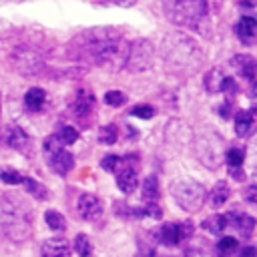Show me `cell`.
Here are the masks:
<instances>
[{
    "label": "cell",
    "instance_id": "obj_1",
    "mask_svg": "<svg viewBox=\"0 0 257 257\" xmlns=\"http://www.w3.org/2000/svg\"><path fill=\"white\" fill-rule=\"evenodd\" d=\"M128 48L131 42L124 40L116 30L100 26L76 34L68 42L66 50L72 60L96 64L108 70H120L124 68Z\"/></svg>",
    "mask_w": 257,
    "mask_h": 257
},
{
    "label": "cell",
    "instance_id": "obj_2",
    "mask_svg": "<svg viewBox=\"0 0 257 257\" xmlns=\"http://www.w3.org/2000/svg\"><path fill=\"white\" fill-rule=\"evenodd\" d=\"M161 54L165 58V64L171 72L177 74H191L195 72L203 62L201 46L187 34H167L161 44Z\"/></svg>",
    "mask_w": 257,
    "mask_h": 257
},
{
    "label": "cell",
    "instance_id": "obj_3",
    "mask_svg": "<svg viewBox=\"0 0 257 257\" xmlns=\"http://www.w3.org/2000/svg\"><path fill=\"white\" fill-rule=\"evenodd\" d=\"M0 229L12 243H24L32 237V213L22 201L6 195L0 199Z\"/></svg>",
    "mask_w": 257,
    "mask_h": 257
},
{
    "label": "cell",
    "instance_id": "obj_4",
    "mask_svg": "<svg viewBox=\"0 0 257 257\" xmlns=\"http://www.w3.org/2000/svg\"><path fill=\"white\" fill-rule=\"evenodd\" d=\"M163 10L169 22L203 32L209 6L207 0H163Z\"/></svg>",
    "mask_w": 257,
    "mask_h": 257
},
{
    "label": "cell",
    "instance_id": "obj_5",
    "mask_svg": "<svg viewBox=\"0 0 257 257\" xmlns=\"http://www.w3.org/2000/svg\"><path fill=\"white\" fill-rule=\"evenodd\" d=\"M171 195L177 201V205L189 213H197L205 201H207V191L201 183L193 179H183L171 185Z\"/></svg>",
    "mask_w": 257,
    "mask_h": 257
},
{
    "label": "cell",
    "instance_id": "obj_6",
    "mask_svg": "<svg viewBox=\"0 0 257 257\" xmlns=\"http://www.w3.org/2000/svg\"><path fill=\"white\" fill-rule=\"evenodd\" d=\"M8 60L12 64V68L22 74V76H36L42 72L44 68V58L42 54L34 48V46H28V44H20V46H14L12 52L8 54Z\"/></svg>",
    "mask_w": 257,
    "mask_h": 257
},
{
    "label": "cell",
    "instance_id": "obj_7",
    "mask_svg": "<svg viewBox=\"0 0 257 257\" xmlns=\"http://www.w3.org/2000/svg\"><path fill=\"white\" fill-rule=\"evenodd\" d=\"M153 60H155V46H153V42L147 40V38H137V40L131 42L124 68L128 72H143V70L151 68Z\"/></svg>",
    "mask_w": 257,
    "mask_h": 257
},
{
    "label": "cell",
    "instance_id": "obj_8",
    "mask_svg": "<svg viewBox=\"0 0 257 257\" xmlns=\"http://www.w3.org/2000/svg\"><path fill=\"white\" fill-rule=\"evenodd\" d=\"M195 151H197V157L203 155L205 151L209 153L207 157V167H217L223 159V141L221 137L215 133V128H203L199 135H197V141H195Z\"/></svg>",
    "mask_w": 257,
    "mask_h": 257
},
{
    "label": "cell",
    "instance_id": "obj_9",
    "mask_svg": "<svg viewBox=\"0 0 257 257\" xmlns=\"http://www.w3.org/2000/svg\"><path fill=\"white\" fill-rule=\"evenodd\" d=\"M0 145L16 149V151H24L30 145V137L18 124H6L0 128Z\"/></svg>",
    "mask_w": 257,
    "mask_h": 257
},
{
    "label": "cell",
    "instance_id": "obj_10",
    "mask_svg": "<svg viewBox=\"0 0 257 257\" xmlns=\"http://www.w3.org/2000/svg\"><path fill=\"white\" fill-rule=\"evenodd\" d=\"M78 215L84 219V221H96L100 215H102V203L98 197L90 195V193H82L78 197Z\"/></svg>",
    "mask_w": 257,
    "mask_h": 257
},
{
    "label": "cell",
    "instance_id": "obj_11",
    "mask_svg": "<svg viewBox=\"0 0 257 257\" xmlns=\"http://www.w3.org/2000/svg\"><path fill=\"white\" fill-rule=\"evenodd\" d=\"M229 64H231L233 70H235L237 74H241L243 78L253 80V78L257 76V58H253V56H249V54H237V56L231 58Z\"/></svg>",
    "mask_w": 257,
    "mask_h": 257
},
{
    "label": "cell",
    "instance_id": "obj_12",
    "mask_svg": "<svg viewBox=\"0 0 257 257\" xmlns=\"http://www.w3.org/2000/svg\"><path fill=\"white\" fill-rule=\"evenodd\" d=\"M92 108H94V94L88 88H78L72 98V112L80 118V116L90 114Z\"/></svg>",
    "mask_w": 257,
    "mask_h": 257
},
{
    "label": "cell",
    "instance_id": "obj_13",
    "mask_svg": "<svg viewBox=\"0 0 257 257\" xmlns=\"http://www.w3.org/2000/svg\"><path fill=\"white\" fill-rule=\"evenodd\" d=\"M48 165H50V169H52L56 175L64 177V175H68L70 169L74 167V157H72L66 149H60L58 153H54L52 157H48Z\"/></svg>",
    "mask_w": 257,
    "mask_h": 257
},
{
    "label": "cell",
    "instance_id": "obj_14",
    "mask_svg": "<svg viewBox=\"0 0 257 257\" xmlns=\"http://www.w3.org/2000/svg\"><path fill=\"white\" fill-rule=\"evenodd\" d=\"M70 243L62 237H54L42 243V257H68Z\"/></svg>",
    "mask_w": 257,
    "mask_h": 257
},
{
    "label": "cell",
    "instance_id": "obj_15",
    "mask_svg": "<svg viewBox=\"0 0 257 257\" xmlns=\"http://www.w3.org/2000/svg\"><path fill=\"white\" fill-rule=\"evenodd\" d=\"M227 219L229 221H233V227L239 231V235L241 237H251L253 235V231H255V219L253 217H249V215H245V213H237L235 209H233V213H229L227 215Z\"/></svg>",
    "mask_w": 257,
    "mask_h": 257
},
{
    "label": "cell",
    "instance_id": "obj_16",
    "mask_svg": "<svg viewBox=\"0 0 257 257\" xmlns=\"http://www.w3.org/2000/svg\"><path fill=\"white\" fill-rule=\"evenodd\" d=\"M137 183H139V179H137V169L135 167H128V165H124L118 173H116V187L122 191V193H133L135 189H137Z\"/></svg>",
    "mask_w": 257,
    "mask_h": 257
},
{
    "label": "cell",
    "instance_id": "obj_17",
    "mask_svg": "<svg viewBox=\"0 0 257 257\" xmlns=\"http://www.w3.org/2000/svg\"><path fill=\"white\" fill-rule=\"evenodd\" d=\"M44 102H46V92L44 88L40 86H32L28 88V92L24 94V106L30 110V112H38L44 108Z\"/></svg>",
    "mask_w": 257,
    "mask_h": 257
},
{
    "label": "cell",
    "instance_id": "obj_18",
    "mask_svg": "<svg viewBox=\"0 0 257 257\" xmlns=\"http://www.w3.org/2000/svg\"><path fill=\"white\" fill-rule=\"evenodd\" d=\"M159 239H161V243L167 245V247L177 245V243L183 239L181 225H177V223H165V225L161 227V231H159Z\"/></svg>",
    "mask_w": 257,
    "mask_h": 257
},
{
    "label": "cell",
    "instance_id": "obj_19",
    "mask_svg": "<svg viewBox=\"0 0 257 257\" xmlns=\"http://www.w3.org/2000/svg\"><path fill=\"white\" fill-rule=\"evenodd\" d=\"M223 80H225V72L219 66H213L207 74H205V90L211 94L223 92Z\"/></svg>",
    "mask_w": 257,
    "mask_h": 257
},
{
    "label": "cell",
    "instance_id": "obj_20",
    "mask_svg": "<svg viewBox=\"0 0 257 257\" xmlns=\"http://www.w3.org/2000/svg\"><path fill=\"white\" fill-rule=\"evenodd\" d=\"M237 34L243 42H251L257 34V20L253 16H243L237 24Z\"/></svg>",
    "mask_w": 257,
    "mask_h": 257
},
{
    "label": "cell",
    "instance_id": "obj_21",
    "mask_svg": "<svg viewBox=\"0 0 257 257\" xmlns=\"http://www.w3.org/2000/svg\"><path fill=\"white\" fill-rule=\"evenodd\" d=\"M229 195H231L229 185L225 181H219V183H215V187L209 191L207 197H209V203L213 207H221V205H225V201L229 199Z\"/></svg>",
    "mask_w": 257,
    "mask_h": 257
},
{
    "label": "cell",
    "instance_id": "obj_22",
    "mask_svg": "<svg viewBox=\"0 0 257 257\" xmlns=\"http://www.w3.org/2000/svg\"><path fill=\"white\" fill-rule=\"evenodd\" d=\"M253 131V114L249 110H239L235 114V133L237 137H247Z\"/></svg>",
    "mask_w": 257,
    "mask_h": 257
},
{
    "label": "cell",
    "instance_id": "obj_23",
    "mask_svg": "<svg viewBox=\"0 0 257 257\" xmlns=\"http://www.w3.org/2000/svg\"><path fill=\"white\" fill-rule=\"evenodd\" d=\"M229 225V219L225 215H211L209 219L203 221V229L213 233V235H221Z\"/></svg>",
    "mask_w": 257,
    "mask_h": 257
},
{
    "label": "cell",
    "instance_id": "obj_24",
    "mask_svg": "<svg viewBox=\"0 0 257 257\" xmlns=\"http://www.w3.org/2000/svg\"><path fill=\"white\" fill-rule=\"evenodd\" d=\"M22 185H24V189H26V193L28 195H32V197H36V199H48L50 197V193H48V189L44 187V185H40L38 181H34V179H30V177H24L22 179Z\"/></svg>",
    "mask_w": 257,
    "mask_h": 257
},
{
    "label": "cell",
    "instance_id": "obj_25",
    "mask_svg": "<svg viewBox=\"0 0 257 257\" xmlns=\"http://www.w3.org/2000/svg\"><path fill=\"white\" fill-rule=\"evenodd\" d=\"M143 199L149 201V203L159 199V181H157V177L151 175L143 181Z\"/></svg>",
    "mask_w": 257,
    "mask_h": 257
},
{
    "label": "cell",
    "instance_id": "obj_26",
    "mask_svg": "<svg viewBox=\"0 0 257 257\" xmlns=\"http://www.w3.org/2000/svg\"><path fill=\"white\" fill-rule=\"evenodd\" d=\"M237 239L235 237H223V239H219V243H217V255L219 257H231L235 251H237Z\"/></svg>",
    "mask_w": 257,
    "mask_h": 257
},
{
    "label": "cell",
    "instance_id": "obj_27",
    "mask_svg": "<svg viewBox=\"0 0 257 257\" xmlns=\"http://www.w3.org/2000/svg\"><path fill=\"white\" fill-rule=\"evenodd\" d=\"M44 221H46V225H48L52 231H62V229L66 227L64 217H62L58 211H54V209H50V211L44 213Z\"/></svg>",
    "mask_w": 257,
    "mask_h": 257
},
{
    "label": "cell",
    "instance_id": "obj_28",
    "mask_svg": "<svg viewBox=\"0 0 257 257\" xmlns=\"http://www.w3.org/2000/svg\"><path fill=\"white\" fill-rule=\"evenodd\" d=\"M225 159H227V165L229 167H241L243 161H245V149L243 147H231L225 153Z\"/></svg>",
    "mask_w": 257,
    "mask_h": 257
},
{
    "label": "cell",
    "instance_id": "obj_29",
    "mask_svg": "<svg viewBox=\"0 0 257 257\" xmlns=\"http://www.w3.org/2000/svg\"><path fill=\"white\" fill-rule=\"evenodd\" d=\"M74 251L80 255V257H88L90 253H92V245H90V241H88V237L86 235H76V239H74Z\"/></svg>",
    "mask_w": 257,
    "mask_h": 257
},
{
    "label": "cell",
    "instance_id": "obj_30",
    "mask_svg": "<svg viewBox=\"0 0 257 257\" xmlns=\"http://www.w3.org/2000/svg\"><path fill=\"white\" fill-rule=\"evenodd\" d=\"M60 149H64V143L58 139V135H50V137L44 141V155H46V159L52 157L54 153H58Z\"/></svg>",
    "mask_w": 257,
    "mask_h": 257
},
{
    "label": "cell",
    "instance_id": "obj_31",
    "mask_svg": "<svg viewBox=\"0 0 257 257\" xmlns=\"http://www.w3.org/2000/svg\"><path fill=\"white\" fill-rule=\"evenodd\" d=\"M118 133H116V126L114 124H104L100 131H98V141L104 143V145H112L116 141Z\"/></svg>",
    "mask_w": 257,
    "mask_h": 257
},
{
    "label": "cell",
    "instance_id": "obj_32",
    "mask_svg": "<svg viewBox=\"0 0 257 257\" xmlns=\"http://www.w3.org/2000/svg\"><path fill=\"white\" fill-rule=\"evenodd\" d=\"M56 135H58V139H60L64 145H72V143H76V141H78V131H76L74 126H68V124H66V126H62Z\"/></svg>",
    "mask_w": 257,
    "mask_h": 257
},
{
    "label": "cell",
    "instance_id": "obj_33",
    "mask_svg": "<svg viewBox=\"0 0 257 257\" xmlns=\"http://www.w3.org/2000/svg\"><path fill=\"white\" fill-rule=\"evenodd\" d=\"M120 165H122V159H120L118 155H106V157H102V161H100V167H102L104 171H108V173L118 171Z\"/></svg>",
    "mask_w": 257,
    "mask_h": 257
},
{
    "label": "cell",
    "instance_id": "obj_34",
    "mask_svg": "<svg viewBox=\"0 0 257 257\" xmlns=\"http://www.w3.org/2000/svg\"><path fill=\"white\" fill-rule=\"evenodd\" d=\"M131 114L137 116V118H145V120H149V118H153L155 108H153L151 104H135V106L131 108Z\"/></svg>",
    "mask_w": 257,
    "mask_h": 257
},
{
    "label": "cell",
    "instance_id": "obj_35",
    "mask_svg": "<svg viewBox=\"0 0 257 257\" xmlns=\"http://www.w3.org/2000/svg\"><path fill=\"white\" fill-rule=\"evenodd\" d=\"M0 179H2V183H8V185H20L24 177L14 169H4L0 173Z\"/></svg>",
    "mask_w": 257,
    "mask_h": 257
},
{
    "label": "cell",
    "instance_id": "obj_36",
    "mask_svg": "<svg viewBox=\"0 0 257 257\" xmlns=\"http://www.w3.org/2000/svg\"><path fill=\"white\" fill-rule=\"evenodd\" d=\"M124 100H126V96H124L120 90H108V92L104 94V102H106L108 106H120Z\"/></svg>",
    "mask_w": 257,
    "mask_h": 257
},
{
    "label": "cell",
    "instance_id": "obj_37",
    "mask_svg": "<svg viewBox=\"0 0 257 257\" xmlns=\"http://www.w3.org/2000/svg\"><path fill=\"white\" fill-rule=\"evenodd\" d=\"M145 211H147V217H153V219H161V217H163V211H161V207H159L155 201H151V203L145 207Z\"/></svg>",
    "mask_w": 257,
    "mask_h": 257
},
{
    "label": "cell",
    "instance_id": "obj_38",
    "mask_svg": "<svg viewBox=\"0 0 257 257\" xmlns=\"http://www.w3.org/2000/svg\"><path fill=\"white\" fill-rule=\"evenodd\" d=\"M245 201L251 205H257V185H249L245 189Z\"/></svg>",
    "mask_w": 257,
    "mask_h": 257
},
{
    "label": "cell",
    "instance_id": "obj_39",
    "mask_svg": "<svg viewBox=\"0 0 257 257\" xmlns=\"http://www.w3.org/2000/svg\"><path fill=\"white\" fill-rule=\"evenodd\" d=\"M223 92H229V94H235L237 92V82L231 76H225V80H223Z\"/></svg>",
    "mask_w": 257,
    "mask_h": 257
},
{
    "label": "cell",
    "instance_id": "obj_40",
    "mask_svg": "<svg viewBox=\"0 0 257 257\" xmlns=\"http://www.w3.org/2000/svg\"><path fill=\"white\" fill-rule=\"evenodd\" d=\"M98 4H116V6H133L137 0H94Z\"/></svg>",
    "mask_w": 257,
    "mask_h": 257
},
{
    "label": "cell",
    "instance_id": "obj_41",
    "mask_svg": "<svg viewBox=\"0 0 257 257\" xmlns=\"http://www.w3.org/2000/svg\"><path fill=\"white\" fill-rule=\"evenodd\" d=\"M229 175H231L235 181H243V179H245V173L241 171V167H229Z\"/></svg>",
    "mask_w": 257,
    "mask_h": 257
},
{
    "label": "cell",
    "instance_id": "obj_42",
    "mask_svg": "<svg viewBox=\"0 0 257 257\" xmlns=\"http://www.w3.org/2000/svg\"><path fill=\"white\" fill-rule=\"evenodd\" d=\"M237 257H257V249L255 247H243L237 253Z\"/></svg>",
    "mask_w": 257,
    "mask_h": 257
},
{
    "label": "cell",
    "instance_id": "obj_43",
    "mask_svg": "<svg viewBox=\"0 0 257 257\" xmlns=\"http://www.w3.org/2000/svg\"><path fill=\"white\" fill-rule=\"evenodd\" d=\"M219 114H221L223 118H229V116H231V102H223V104L219 106Z\"/></svg>",
    "mask_w": 257,
    "mask_h": 257
},
{
    "label": "cell",
    "instance_id": "obj_44",
    "mask_svg": "<svg viewBox=\"0 0 257 257\" xmlns=\"http://www.w3.org/2000/svg\"><path fill=\"white\" fill-rule=\"evenodd\" d=\"M181 231H183V239H189L193 233V225L191 223H181Z\"/></svg>",
    "mask_w": 257,
    "mask_h": 257
},
{
    "label": "cell",
    "instance_id": "obj_45",
    "mask_svg": "<svg viewBox=\"0 0 257 257\" xmlns=\"http://www.w3.org/2000/svg\"><path fill=\"white\" fill-rule=\"evenodd\" d=\"M189 257H209V255H205L201 251H193V253H189Z\"/></svg>",
    "mask_w": 257,
    "mask_h": 257
},
{
    "label": "cell",
    "instance_id": "obj_46",
    "mask_svg": "<svg viewBox=\"0 0 257 257\" xmlns=\"http://www.w3.org/2000/svg\"><path fill=\"white\" fill-rule=\"evenodd\" d=\"M251 96H257V80H255L253 86H251Z\"/></svg>",
    "mask_w": 257,
    "mask_h": 257
},
{
    "label": "cell",
    "instance_id": "obj_47",
    "mask_svg": "<svg viewBox=\"0 0 257 257\" xmlns=\"http://www.w3.org/2000/svg\"><path fill=\"white\" fill-rule=\"evenodd\" d=\"M0 110H2V98H0Z\"/></svg>",
    "mask_w": 257,
    "mask_h": 257
}]
</instances>
